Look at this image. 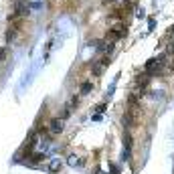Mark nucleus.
Listing matches in <instances>:
<instances>
[{
    "instance_id": "f257e3e1",
    "label": "nucleus",
    "mask_w": 174,
    "mask_h": 174,
    "mask_svg": "<svg viewBox=\"0 0 174 174\" xmlns=\"http://www.w3.org/2000/svg\"><path fill=\"white\" fill-rule=\"evenodd\" d=\"M126 32H128L126 24L120 22V24H116L113 28H109V31H107V39L109 41H120V39H124V37H126Z\"/></svg>"
},
{
    "instance_id": "f03ea898",
    "label": "nucleus",
    "mask_w": 174,
    "mask_h": 174,
    "mask_svg": "<svg viewBox=\"0 0 174 174\" xmlns=\"http://www.w3.org/2000/svg\"><path fill=\"white\" fill-rule=\"evenodd\" d=\"M63 128H65V126H63V120H59V117H53V120L49 122V134L51 136H59L63 132Z\"/></svg>"
},
{
    "instance_id": "7ed1b4c3",
    "label": "nucleus",
    "mask_w": 174,
    "mask_h": 174,
    "mask_svg": "<svg viewBox=\"0 0 174 174\" xmlns=\"http://www.w3.org/2000/svg\"><path fill=\"white\" fill-rule=\"evenodd\" d=\"M67 164H69V166H73V168H83L85 160H83L81 156H77V154H69V158H67Z\"/></svg>"
},
{
    "instance_id": "20e7f679",
    "label": "nucleus",
    "mask_w": 174,
    "mask_h": 174,
    "mask_svg": "<svg viewBox=\"0 0 174 174\" xmlns=\"http://www.w3.org/2000/svg\"><path fill=\"white\" fill-rule=\"evenodd\" d=\"M61 166H63V162L59 158H53V160H49V164H47V170H49L51 174H57L59 170H61Z\"/></svg>"
},
{
    "instance_id": "39448f33",
    "label": "nucleus",
    "mask_w": 174,
    "mask_h": 174,
    "mask_svg": "<svg viewBox=\"0 0 174 174\" xmlns=\"http://www.w3.org/2000/svg\"><path fill=\"white\" fill-rule=\"evenodd\" d=\"M91 91H93L91 81H83L81 83V93H83V95H87V93H91Z\"/></svg>"
},
{
    "instance_id": "423d86ee",
    "label": "nucleus",
    "mask_w": 174,
    "mask_h": 174,
    "mask_svg": "<svg viewBox=\"0 0 174 174\" xmlns=\"http://www.w3.org/2000/svg\"><path fill=\"white\" fill-rule=\"evenodd\" d=\"M4 57H6V49L0 47V61H4Z\"/></svg>"
},
{
    "instance_id": "0eeeda50",
    "label": "nucleus",
    "mask_w": 174,
    "mask_h": 174,
    "mask_svg": "<svg viewBox=\"0 0 174 174\" xmlns=\"http://www.w3.org/2000/svg\"><path fill=\"white\" fill-rule=\"evenodd\" d=\"M148 24H150V28H154L156 27V20L154 18H148Z\"/></svg>"
}]
</instances>
